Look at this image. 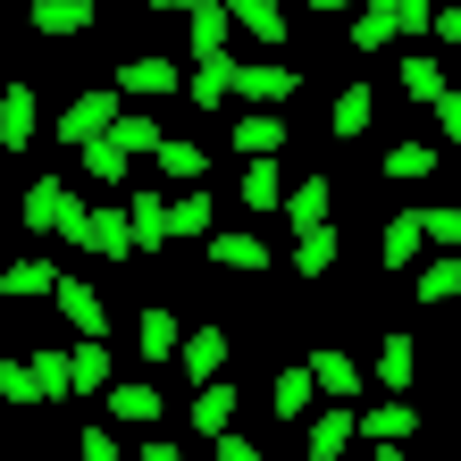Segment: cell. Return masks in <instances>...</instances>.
<instances>
[{"label":"cell","mask_w":461,"mask_h":461,"mask_svg":"<svg viewBox=\"0 0 461 461\" xmlns=\"http://www.w3.org/2000/svg\"><path fill=\"white\" fill-rule=\"evenodd\" d=\"M101 386H118V361H110L101 336H85L76 344V394H101Z\"/></svg>","instance_id":"cell-33"},{"label":"cell","mask_w":461,"mask_h":461,"mask_svg":"<svg viewBox=\"0 0 461 461\" xmlns=\"http://www.w3.org/2000/svg\"><path fill=\"white\" fill-rule=\"evenodd\" d=\"M402 93L437 110V93H445V59H437V50H411V59H402Z\"/></svg>","instance_id":"cell-35"},{"label":"cell","mask_w":461,"mask_h":461,"mask_svg":"<svg viewBox=\"0 0 461 461\" xmlns=\"http://www.w3.org/2000/svg\"><path fill=\"white\" fill-rule=\"evenodd\" d=\"M134 235H143V252H168L176 243V202H159V194H134Z\"/></svg>","instance_id":"cell-20"},{"label":"cell","mask_w":461,"mask_h":461,"mask_svg":"<svg viewBox=\"0 0 461 461\" xmlns=\"http://www.w3.org/2000/svg\"><path fill=\"white\" fill-rule=\"evenodd\" d=\"M34 134H42V101H34V85L17 76V85L0 93V151H25Z\"/></svg>","instance_id":"cell-7"},{"label":"cell","mask_w":461,"mask_h":461,"mask_svg":"<svg viewBox=\"0 0 461 461\" xmlns=\"http://www.w3.org/2000/svg\"><path fill=\"white\" fill-rule=\"evenodd\" d=\"M25 377H34V402H68L76 394V352H25Z\"/></svg>","instance_id":"cell-14"},{"label":"cell","mask_w":461,"mask_h":461,"mask_svg":"<svg viewBox=\"0 0 461 461\" xmlns=\"http://www.w3.org/2000/svg\"><path fill=\"white\" fill-rule=\"evenodd\" d=\"M118 134H126V151H134V159H151L159 143H168V134H159V118H143V110H126V118H118Z\"/></svg>","instance_id":"cell-39"},{"label":"cell","mask_w":461,"mask_h":461,"mask_svg":"<svg viewBox=\"0 0 461 461\" xmlns=\"http://www.w3.org/2000/svg\"><path fill=\"white\" fill-rule=\"evenodd\" d=\"M202 227H210V202L185 194V202H176V235H202Z\"/></svg>","instance_id":"cell-43"},{"label":"cell","mask_w":461,"mask_h":461,"mask_svg":"<svg viewBox=\"0 0 461 461\" xmlns=\"http://www.w3.org/2000/svg\"><path fill=\"white\" fill-rule=\"evenodd\" d=\"M210 268H235V277H260V268H268V243H260V235H210Z\"/></svg>","instance_id":"cell-28"},{"label":"cell","mask_w":461,"mask_h":461,"mask_svg":"<svg viewBox=\"0 0 461 461\" xmlns=\"http://www.w3.org/2000/svg\"><path fill=\"white\" fill-rule=\"evenodd\" d=\"M420 252H428V210H394L386 235H377V260H386V268H411Z\"/></svg>","instance_id":"cell-9"},{"label":"cell","mask_w":461,"mask_h":461,"mask_svg":"<svg viewBox=\"0 0 461 461\" xmlns=\"http://www.w3.org/2000/svg\"><path fill=\"white\" fill-rule=\"evenodd\" d=\"M420 303L428 311H437V303H461V252H445V260L420 268Z\"/></svg>","instance_id":"cell-36"},{"label":"cell","mask_w":461,"mask_h":461,"mask_svg":"<svg viewBox=\"0 0 461 461\" xmlns=\"http://www.w3.org/2000/svg\"><path fill=\"white\" fill-rule=\"evenodd\" d=\"M202 0H151V17H194Z\"/></svg>","instance_id":"cell-47"},{"label":"cell","mask_w":461,"mask_h":461,"mask_svg":"<svg viewBox=\"0 0 461 461\" xmlns=\"http://www.w3.org/2000/svg\"><path fill=\"white\" fill-rule=\"evenodd\" d=\"M185 25H194V34H185V42H194V68H202V59H227V25H235V9H227V0H202V9L185 17Z\"/></svg>","instance_id":"cell-17"},{"label":"cell","mask_w":461,"mask_h":461,"mask_svg":"<svg viewBox=\"0 0 461 461\" xmlns=\"http://www.w3.org/2000/svg\"><path fill=\"white\" fill-rule=\"evenodd\" d=\"M361 437L369 445H402V437H420V411H411V402H377V411H361Z\"/></svg>","instance_id":"cell-26"},{"label":"cell","mask_w":461,"mask_h":461,"mask_svg":"<svg viewBox=\"0 0 461 461\" xmlns=\"http://www.w3.org/2000/svg\"><path fill=\"white\" fill-rule=\"evenodd\" d=\"M118 93H134V101H151V93H159V101H176V93H185V68L168 59V50H151V59H126V68H118Z\"/></svg>","instance_id":"cell-4"},{"label":"cell","mask_w":461,"mask_h":461,"mask_svg":"<svg viewBox=\"0 0 461 461\" xmlns=\"http://www.w3.org/2000/svg\"><path fill=\"white\" fill-rule=\"evenodd\" d=\"M344 42H352V50H386V42H394V17L377 9V0H361V17L344 25Z\"/></svg>","instance_id":"cell-37"},{"label":"cell","mask_w":461,"mask_h":461,"mask_svg":"<svg viewBox=\"0 0 461 461\" xmlns=\"http://www.w3.org/2000/svg\"><path fill=\"white\" fill-rule=\"evenodd\" d=\"M0 294H9V303H50V294H59V268H50L42 252H25V260L0 268Z\"/></svg>","instance_id":"cell-10"},{"label":"cell","mask_w":461,"mask_h":461,"mask_svg":"<svg viewBox=\"0 0 461 461\" xmlns=\"http://www.w3.org/2000/svg\"><path fill=\"white\" fill-rule=\"evenodd\" d=\"M76 159L93 168V185H126V159H134V151H126V134L110 126V134H93V143L76 151Z\"/></svg>","instance_id":"cell-30"},{"label":"cell","mask_w":461,"mask_h":461,"mask_svg":"<svg viewBox=\"0 0 461 461\" xmlns=\"http://www.w3.org/2000/svg\"><path fill=\"white\" fill-rule=\"evenodd\" d=\"M50 303L68 311V328H76V336H110V303H101L85 277H59V294H50Z\"/></svg>","instance_id":"cell-12"},{"label":"cell","mask_w":461,"mask_h":461,"mask_svg":"<svg viewBox=\"0 0 461 461\" xmlns=\"http://www.w3.org/2000/svg\"><path fill=\"white\" fill-rule=\"evenodd\" d=\"M437 168H445L437 143H394V151H386V176H394V185H420V176H437Z\"/></svg>","instance_id":"cell-34"},{"label":"cell","mask_w":461,"mask_h":461,"mask_svg":"<svg viewBox=\"0 0 461 461\" xmlns=\"http://www.w3.org/2000/svg\"><path fill=\"white\" fill-rule=\"evenodd\" d=\"M176 369L194 377V386H210V377H227V328H194L176 352Z\"/></svg>","instance_id":"cell-15"},{"label":"cell","mask_w":461,"mask_h":461,"mask_svg":"<svg viewBox=\"0 0 461 461\" xmlns=\"http://www.w3.org/2000/svg\"><path fill=\"white\" fill-rule=\"evenodd\" d=\"M68 243H76V252H93V260H134V252H143L134 210H85V227H76Z\"/></svg>","instance_id":"cell-2"},{"label":"cell","mask_w":461,"mask_h":461,"mask_svg":"<svg viewBox=\"0 0 461 461\" xmlns=\"http://www.w3.org/2000/svg\"><path fill=\"white\" fill-rule=\"evenodd\" d=\"M369 118H377V93H369V85H344L336 110H328V134H336V143H352V134H369Z\"/></svg>","instance_id":"cell-24"},{"label":"cell","mask_w":461,"mask_h":461,"mask_svg":"<svg viewBox=\"0 0 461 461\" xmlns=\"http://www.w3.org/2000/svg\"><path fill=\"white\" fill-rule=\"evenodd\" d=\"M437 42H453V50H461V9H437Z\"/></svg>","instance_id":"cell-46"},{"label":"cell","mask_w":461,"mask_h":461,"mask_svg":"<svg viewBox=\"0 0 461 461\" xmlns=\"http://www.w3.org/2000/svg\"><path fill=\"white\" fill-rule=\"evenodd\" d=\"M336 268V227H303L294 235V277H328Z\"/></svg>","instance_id":"cell-32"},{"label":"cell","mask_w":461,"mask_h":461,"mask_svg":"<svg viewBox=\"0 0 461 461\" xmlns=\"http://www.w3.org/2000/svg\"><path fill=\"white\" fill-rule=\"evenodd\" d=\"M118 118H126V93H118V85H110V93H85V101H68V110H59V143L85 151L93 134H110Z\"/></svg>","instance_id":"cell-3"},{"label":"cell","mask_w":461,"mask_h":461,"mask_svg":"<svg viewBox=\"0 0 461 461\" xmlns=\"http://www.w3.org/2000/svg\"><path fill=\"white\" fill-rule=\"evenodd\" d=\"M428 243H437V252H461V202L428 210Z\"/></svg>","instance_id":"cell-40"},{"label":"cell","mask_w":461,"mask_h":461,"mask_svg":"<svg viewBox=\"0 0 461 461\" xmlns=\"http://www.w3.org/2000/svg\"><path fill=\"white\" fill-rule=\"evenodd\" d=\"M76 453H85V461H118V437H110V428H85V437H76Z\"/></svg>","instance_id":"cell-44"},{"label":"cell","mask_w":461,"mask_h":461,"mask_svg":"<svg viewBox=\"0 0 461 461\" xmlns=\"http://www.w3.org/2000/svg\"><path fill=\"white\" fill-rule=\"evenodd\" d=\"M352 437H361L352 402H336V394H328V411H311V428H303V453H311V461H336V453H344Z\"/></svg>","instance_id":"cell-6"},{"label":"cell","mask_w":461,"mask_h":461,"mask_svg":"<svg viewBox=\"0 0 461 461\" xmlns=\"http://www.w3.org/2000/svg\"><path fill=\"white\" fill-rule=\"evenodd\" d=\"M227 9H235V25H243L252 42H268V50H277V42H294V25H285V9H277V0H227Z\"/></svg>","instance_id":"cell-23"},{"label":"cell","mask_w":461,"mask_h":461,"mask_svg":"<svg viewBox=\"0 0 461 461\" xmlns=\"http://www.w3.org/2000/svg\"><path fill=\"white\" fill-rule=\"evenodd\" d=\"M227 93H235V59H202L185 76V101H194V110H227Z\"/></svg>","instance_id":"cell-27"},{"label":"cell","mask_w":461,"mask_h":461,"mask_svg":"<svg viewBox=\"0 0 461 461\" xmlns=\"http://www.w3.org/2000/svg\"><path fill=\"white\" fill-rule=\"evenodd\" d=\"M311 9H319V17H344V9H361V0H311Z\"/></svg>","instance_id":"cell-48"},{"label":"cell","mask_w":461,"mask_h":461,"mask_svg":"<svg viewBox=\"0 0 461 461\" xmlns=\"http://www.w3.org/2000/svg\"><path fill=\"white\" fill-rule=\"evenodd\" d=\"M151 159H159V176H176V185H202V176H210V151H202V143H185V134H168Z\"/></svg>","instance_id":"cell-31"},{"label":"cell","mask_w":461,"mask_h":461,"mask_svg":"<svg viewBox=\"0 0 461 461\" xmlns=\"http://www.w3.org/2000/svg\"><path fill=\"white\" fill-rule=\"evenodd\" d=\"M303 93V59H268V68H235V101H268V110H277V101H294Z\"/></svg>","instance_id":"cell-8"},{"label":"cell","mask_w":461,"mask_h":461,"mask_svg":"<svg viewBox=\"0 0 461 461\" xmlns=\"http://www.w3.org/2000/svg\"><path fill=\"white\" fill-rule=\"evenodd\" d=\"M210 445H219V461H260V445H252V437H235V428H219Z\"/></svg>","instance_id":"cell-45"},{"label":"cell","mask_w":461,"mask_h":461,"mask_svg":"<svg viewBox=\"0 0 461 461\" xmlns=\"http://www.w3.org/2000/svg\"><path fill=\"white\" fill-rule=\"evenodd\" d=\"M76 227H85V202H76L68 194V176H34V185H25V235H76Z\"/></svg>","instance_id":"cell-1"},{"label":"cell","mask_w":461,"mask_h":461,"mask_svg":"<svg viewBox=\"0 0 461 461\" xmlns=\"http://www.w3.org/2000/svg\"><path fill=\"white\" fill-rule=\"evenodd\" d=\"M394 17V34H437V0H377Z\"/></svg>","instance_id":"cell-38"},{"label":"cell","mask_w":461,"mask_h":461,"mask_svg":"<svg viewBox=\"0 0 461 461\" xmlns=\"http://www.w3.org/2000/svg\"><path fill=\"white\" fill-rule=\"evenodd\" d=\"M93 9L101 0H25V25L50 42H76V34H93Z\"/></svg>","instance_id":"cell-5"},{"label":"cell","mask_w":461,"mask_h":461,"mask_svg":"<svg viewBox=\"0 0 461 461\" xmlns=\"http://www.w3.org/2000/svg\"><path fill=\"white\" fill-rule=\"evenodd\" d=\"M235 151H243V159H268V151H285V118H277V110H252V118H235Z\"/></svg>","instance_id":"cell-29"},{"label":"cell","mask_w":461,"mask_h":461,"mask_svg":"<svg viewBox=\"0 0 461 461\" xmlns=\"http://www.w3.org/2000/svg\"><path fill=\"white\" fill-rule=\"evenodd\" d=\"M235 194H243V210H285V168H277V151H268V159H252Z\"/></svg>","instance_id":"cell-25"},{"label":"cell","mask_w":461,"mask_h":461,"mask_svg":"<svg viewBox=\"0 0 461 461\" xmlns=\"http://www.w3.org/2000/svg\"><path fill=\"white\" fill-rule=\"evenodd\" d=\"M110 420L151 428V420H159V386H151V377H118V386H110Z\"/></svg>","instance_id":"cell-22"},{"label":"cell","mask_w":461,"mask_h":461,"mask_svg":"<svg viewBox=\"0 0 461 461\" xmlns=\"http://www.w3.org/2000/svg\"><path fill=\"white\" fill-rule=\"evenodd\" d=\"M311 369H319V394H336V402H361V361H352V352L319 344V352H311Z\"/></svg>","instance_id":"cell-19"},{"label":"cell","mask_w":461,"mask_h":461,"mask_svg":"<svg viewBox=\"0 0 461 461\" xmlns=\"http://www.w3.org/2000/svg\"><path fill=\"white\" fill-rule=\"evenodd\" d=\"M268 402H277V420H285V428H294V420H311V402H319V369H311V361H303V369H277Z\"/></svg>","instance_id":"cell-18"},{"label":"cell","mask_w":461,"mask_h":461,"mask_svg":"<svg viewBox=\"0 0 461 461\" xmlns=\"http://www.w3.org/2000/svg\"><path fill=\"white\" fill-rule=\"evenodd\" d=\"M437 134H445V143H461V85L437 93Z\"/></svg>","instance_id":"cell-41"},{"label":"cell","mask_w":461,"mask_h":461,"mask_svg":"<svg viewBox=\"0 0 461 461\" xmlns=\"http://www.w3.org/2000/svg\"><path fill=\"white\" fill-rule=\"evenodd\" d=\"M0 394H9V402H34V377H25V361H0Z\"/></svg>","instance_id":"cell-42"},{"label":"cell","mask_w":461,"mask_h":461,"mask_svg":"<svg viewBox=\"0 0 461 461\" xmlns=\"http://www.w3.org/2000/svg\"><path fill=\"white\" fill-rule=\"evenodd\" d=\"M134 344H143V361H151V369H168L176 352H185V328H176V311H168V303H151V311H143V328H134Z\"/></svg>","instance_id":"cell-16"},{"label":"cell","mask_w":461,"mask_h":461,"mask_svg":"<svg viewBox=\"0 0 461 461\" xmlns=\"http://www.w3.org/2000/svg\"><path fill=\"white\" fill-rule=\"evenodd\" d=\"M235 377H210V386H194V428L202 437H219V428H235Z\"/></svg>","instance_id":"cell-21"},{"label":"cell","mask_w":461,"mask_h":461,"mask_svg":"<svg viewBox=\"0 0 461 461\" xmlns=\"http://www.w3.org/2000/svg\"><path fill=\"white\" fill-rule=\"evenodd\" d=\"M285 210H294V235H303V227H328V210H336V176H328V168H311V176H294V194H285Z\"/></svg>","instance_id":"cell-11"},{"label":"cell","mask_w":461,"mask_h":461,"mask_svg":"<svg viewBox=\"0 0 461 461\" xmlns=\"http://www.w3.org/2000/svg\"><path fill=\"white\" fill-rule=\"evenodd\" d=\"M369 377H377L386 394H411V386H420V344H411V336L394 328L386 344H377V369H369Z\"/></svg>","instance_id":"cell-13"}]
</instances>
